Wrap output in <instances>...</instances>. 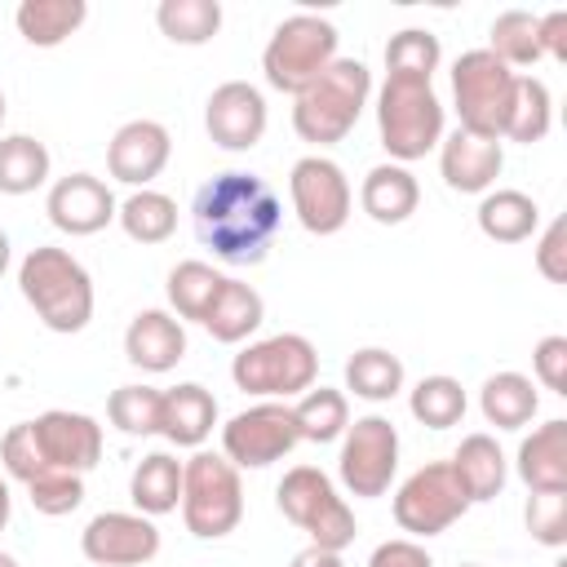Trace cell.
I'll list each match as a JSON object with an SVG mask.
<instances>
[{
  "instance_id": "6da1fadb",
  "label": "cell",
  "mask_w": 567,
  "mask_h": 567,
  "mask_svg": "<svg viewBox=\"0 0 567 567\" xmlns=\"http://www.w3.org/2000/svg\"><path fill=\"white\" fill-rule=\"evenodd\" d=\"M279 195L270 190L266 177L257 173H217L213 182H204L195 190L190 204V221L204 248H213V257L230 261V266H257L279 230Z\"/></svg>"
},
{
  "instance_id": "7a4b0ae2",
  "label": "cell",
  "mask_w": 567,
  "mask_h": 567,
  "mask_svg": "<svg viewBox=\"0 0 567 567\" xmlns=\"http://www.w3.org/2000/svg\"><path fill=\"white\" fill-rule=\"evenodd\" d=\"M18 288L49 332H84L93 319V279L66 248H31L18 266Z\"/></svg>"
},
{
  "instance_id": "3957f363",
  "label": "cell",
  "mask_w": 567,
  "mask_h": 567,
  "mask_svg": "<svg viewBox=\"0 0 567 567\" xmlns=\"http://www.w3.org/2000/svg\"><path fill=\"white\" fill-rule=\"evenodd\" d=\"M372 93V71L359 58H337L315 84L292 97V128L301 142L337 146L363 115Z\"/></svg>"
},
{
  "instance_id": "277c9868",
  "label": "cell",
  "mask_w": 567,
  "mask_h": 567,
  "mask_svg": "<svg viewBox=\"0 0 567 567\" xmlns=\"http://www.w3.org/2000/svg\"><path fill=\"white\" fill-rule=\"evenodd\" d=\"M377 133L394 164H412L443 142V102L430 80L385 75L377 93Z\"/></svg>"
},
{
  "instance_id": "5b68a950",
  "label": "cell",
  "mask_w": 567,
  "mask_h": 567,
  "mask_svg": "<svg viewBox=\"0 0 567 567\" xmlns=\"http://www.w3.org/2000/svg\"><path fill=\"white\" fill-rule=\"evenodd\" d=\"M230 377L257 399H301L319 377V350L301 332H275L244 346L230 363Z\"/></svg>"
},
{
  "instance_id": "8992f818",
  "label": "cell",
  "mask_w": 567,
  "mask_h": 567,
  "mask_svg": "<svg viewBox=\"0 0 567 567\" xmlns=\"http://www.w3.org/2000/svg\"><path fill=\"white\" fill-rule=\"evenodd\" d=\"M275 505L319 549L341 554L354 540V509L319 465H292L275 487Z\"/></svg>"
},
{
  "instance_id": "52a82bcc",
  "label": "cell",
  "mask_w": 567,
  "mask_h": 567,
  "mask_svg": "<svg viewBox=\"0 0 567 567\" xmlns=\"http://www.w3.org/2000/svg\"><path fill=\"white\" fill-rule=\"evenodd\" d=\"M337 27L319 13H292L284 18L266 49H261V71H266V84L279 89V93H301L306 84H315L332 62H337Z\"/></svg>"
},
{
  "instance_id": "ba28073f",
  "label": "cell",
  "mask_w": 567,
  "mask_h": 567,
  "mask_svg": "<svg viewBox=\"0 0 567 567\" xmlns=\"http://www.w3.org/2000/svg\"><path fill=\"white\" fill-rule=\"evenodd\" d=\"M244 518L239 470L221 452H195L182 465V523L199 540H221Z\"/></svg>"
},
{
  "instance_id": "9c48e42d",
  "label": "cell",
  "mask_w": 567,
  "mask_h": 567,
  "mask_svg": "<svg viewBox=\"0 0 567 567\" xmlns=\"http://www.w3.org/2000/svg\"><path fill=\"white\" fill-rule=\"evenodd\" d=\"M514 84H518V75L501 58H492L487 49L461 53L452 62V97H456L461 128L474 137L501 142L505 120H509V102H514Z\"/></svg>"
},
{
  "instance_id": "30bf717a",
  "label": "cell",
  "mask_w": 567,
  "mask_h": 567,
  "mask_svg": "<svg viewBox=\"0 0 567 567\" xmlns=\"http://www.w3.org/2000/svg\"><path fill=\"white\" fill-rule=\"evenodd\" d=\"M470 509V496L452 470V461H430L421 470H412L399 492H394V523L416 540L447 532L461 514Z\"/></svg>"
},
{
  "instance_id": "8fae6325",
  "label": "cell",
  "mask_w": 567,
  "mask_h": 567,
  "mask_svg": "<svg viewBox=\"0 0 567 567\" xmlns=\"http://www.w3.org/2000/svg\"><path fill=\"white\" fill-rule=\"evenodd\" d=\"M399 470V430L390 416H359L354 425H346L341 434V456H337V474L346 483L350 496H385Z\"/></svg>"
},
{
  "instance_id": "7c38bea8",
  "label": "cell",
  "mask_w": 567,
  "mask_h": 567,
  "mask_svg": "<svg viewBox=\"0 0 567 567\" xmlns=\"http://www.w3.org/2000/svg\"><path fill=\"white\" fill-rule=\"evenodd\" d=\"M297 443H301V434H297L292 408L279 399H261L221 425V456L235 470H266V465L284 461Z\"/></svg>"
},
{
  "instance_id": "4fadbf2b",
  "label": "cell",
  "mask_w": 567,
  "mask_h": 567,
  "mask_svg": "<svg viewBox=\"0 0 567 567\" xmlns=\"http://www.w3.org/2000/svg\"><path fill=\"white\" fill-rule=\"evenodd\" d=\"M288 195H292V213L310 235H337L350 221V182L341 173L337 159L328 155H301L288 173Z\"/></svg>"
},
{
  "instance_id": "5bb4252c",
  "label": "cell",
  "mask_w": 567,
  "mask_h": 567,
  "mask_svg": "<svg viewBox=\"0 0 567 567\" xmlns=\"http://www.w3.org/2000/svg\"><path fill=\"white\" fill-rule=\"evenodd\" d=\"M80 549L97 567H142L159 554V527L146 514L106 509L89 518V527L80 532Z\"/></svg>"
},
{
  "instance_id": "9a60e30c",
  "label": "cell",
  "mask_w": 567,
  "mask_h": 567,
  "mask_svg": "<svg viewBox=\"0 0 567 567\" xmlns=\"http://www.w3.org/2000/svg\"><path fill=\"white\" fill-rule=\"evenodd\" d=\"M27 430H31L35 447H40V456L53 470L89 474L102 461V425L89 412L53 408V412H40L35 421H27Z\"/></svg>"
},
{
  "instance_id": "2e32d148",
  "label": "cell",
  "mask_w": 567,
  "mask_h": 567,
  "mask_svg": "<svg viewBox=\"0 0 567 567\" xmlns=\"http://www.w3.org/2000/svg\"><path fill=\"white\" fill-rule=\"evenodd\" d=\"M266 97L248 80H226L208 93L204 128L221 151H252L266 133Z\"/></svg>"
},
{
  "instance_id": "e0dca14e",
  "label": "cell",
  "mask_w": 567,
  "mask_h": 567,
  "mask_svg": "<svg viewBox=\"0 0 567 567\" xmlns=\"http://www.w3.org/2000/svg\"><path fill=\"white\" fill-rule=\"evenodd\" d=\"M44 213L62 235H97L115 221L120 204L111 195V186L93 173H66L49 186L44 195Z\"/></svg>"
},
{
  "instance_id": "ac0fdd59",
  "label": "cell",
  "mask_w": 567,
  "mask_h": 567,
  "mask_svg": "<svg viewBox=\"0 0 567 567\" xmlns=\"http://www.w3.org/2000/svg\"><path fill=\"white\" fill-rule=\"evenodd\" d=\"M168 155H173V137L159 120H128L115 128V137L106 146V168L115 182L146 190V182H155L164 173Z\"/></svg>"
},
{
  "instance_id": "d6986e66",
  "label": "cell",
  "mask_w": 567,
  "mask_h": 567,
  "mask_svg": "<svg viewBox=\"0 0 567 567\" xmlns=\"http://www.w3.org/2000/svg\"><path fill=\"white\" fill-rule=\"evenodd\" d=\"M501 168H505V151L492 137H474V133L456 128L439 142V173L461 195H487L492 182L501 177Z\"/></svg>"
},
{
  "instance_id": "ffe728a7",
  "label": "cell",
  "mask_w": 567,
  "mask_h": 567,
  "mask_svg": "<svg viewBox=\"0 0 567 567\" xmlns=\"http://www.w3.org/2000/svg\"><path fill=\"white\" fill-rule=\"evenodd\" d=\"M124 359L142 372H168L186 359V328L173 310H137L124 328Z\"/></svg>"
},
{
  "instance_id": "44dd1931",
  "label": "cell",
  "mask_w": 567,
  "mask_h": 567,
  "mask_svg": "<svg viewBox=\"0 0 567 567\" xmlns=\"http://www.w3.org/2000/svg\"><path fill=\"white\" fill-rule=\"evenodd\" d=\"M217 425V399L199 381H182L159 399V434L173 447H199Z\"/></svg>"
},
{
  "instance_id": "7402d4cb",
  "label": "cell",
  "mask_w": 567,
  "mask_h": 567,
  "mask_svg": "<svg viewBox=\"0 0 567 567\" xmlns=\"http://www.w3.org/2000/svg\"><path fill=\"white\" fill-rule=\"evenodd\" d=\"M514 470L527 483V492H567V421L554 416V421L536 425L518 443Z\"/></svg>"
},
{
  "instance_id": "603a6c76",
  "label": "cell",
  "mask_w": 567,
  "mask_h": 567,
  "mask_svg": "<svg viewBox=\"0 0 567 567\" xmlns=\"http://www.w3.org/2000/svg\"><path fill=\"white\" fill-rule=\"evenodd\" d=\"M261 319H266V301H261V292H257L252 284L221 279V288H217V297H213V306H208V315H204L199 323L208 328L213 341H221V346H239V341H248V337L261 328Z\"/></svg>"
},
{
  "instance_id": "cb8c5ba5",
  "label": "cell",
  "mask_w": 567,
  "mask_h": 567,
  "mask_svg": "<svg viewBox=\"0 0 567 567\" xmlns=\"http://www.w3.org/2000/svg\"><path fill=\"white\" fill-rule=\"evenodd\" d=\"M359 204H363V213H368L372 221L399 226V221H408V217L416 213L421 186H416V177H412L403 164L390 159V164L368 168V177H363V186H359Z\"/></svg>"
},
{
  "instance_id": "d4e9b609",
  "label": "cell",
  "mask_w": 567,
  "mask_h": 567,
  "mask_svg": "<svg viewBox=\"0 0 567 567\" xmlns=\"http://www.w3.org/2000/svg\"><path fill=\"white\" fill-rule=\"evenodd\" d=\"M452 470H456L470 505L474 501H496L505 492V474H509L505 452L492 434H465L461 447L452 452Z\"/></svg>"
},
{
  "instance_id": "484cf974",
  "label": "cell",
  "mask_w": 567,
  "mask_h": 567,
  "mask_svg": "<svg viewBox=\"0 0 567 567\" xmlns=\"http://www.w3.org/2000/svg\"><path fill=\"white\" fill-rule=\"evenodd\" d=\"M128 501H133L137 514H146V518L173 514V509L182 505V461H177L173 452H146V456L133 465Z\"/></svg>"
},
{
  "instance_id": "4316f807",
  "label": "cell",
  "mask_w": 567,
  "mask_h": 567,
  "mask_svg": "<svg viewBox=\"0 0 567 567\" xmlns=\"http://www.w3.org/2000/svg\"><path fill=\"white\" fill-rule=\"evenodd\" d=\"M536 408H540V394L523 372H496L478 390V412L496 430H523L536 416Z\"/></svg>"
},
{
  "instance_id": "83f0119b",
  "label": "cell",
  "mask_w": 567,
  "mask_h": 567,
  "mask_svg": "<svg viewBox=\"0 0 567 567\" xmlns=\"http://www.w3.org/2000/svg\"><path fill=\"white\" fill-rule=\"evenodd\" d=\"M89 18V4L84 0H22L13 9V22L22 31L27 44L35 49H53L62 44L66 35H75Z\"/></svg>"
},
{
  "instance_id": "f1b7e54d",
  "label": "cell",
  "mask_w": 567,
  "mask_h": 567,
  "mask_svg": "<svg viewBox=\"0 0 567 567\" xmlns=\"http://www.w3.org/2000/svg\"><path fill=\"white\" fill-rule=\"evenodd\" d=\"M540 226V208L523 190H487L478 204V230L496 244H523Z\"/></svg>"
},
{
  "instance_id": "f546056e",
  "label": "cell",
  "mask_w": 567,
  "mask_h": 567,
  "mask_svg": "<svg viewBox=\"0 0 567 567\" xmlns=\"http://www.w3.org/2000/svg\"><path fill=\"white\" fill-rule=\"evenodd\" d=\"M49 146L31 133L0 137V195H31L49 182Z\"/></svg>"
},
{
  "instance_id": "4dcf8cb0",
  "label": "cell",
  "mask_w": 567,
  "mask_h": 567,
  "mask_svg": "<svg viewBox=\"0 0 567 567\" xmlns=\"http://www.w3.org/2000/svg\"><path fill=\"white\" fill-rule=\"evenodd\" d=\"M346 390H354L368 403H385L403 390V359L385 346H363L346 359Z\"/></svg>"
},
{
  "instance_id": "1f68e13d",
  "label": "cell",
  "mask_w": 567,
  "mask_h": 567,
  "mask_svg": "<svg viewBox=\"0 0 567 567\" xmlns=\"http://www.w3.org/2000/svg\"><path fill=\"white\" fill-rule=\"evenodd\" d=\"M292 421H297V434L306 439V443H332V439H341L346 434V425H350V403H346V394L341 390H332V385H310L297 403H292Z\"/></svg>"
},
{
  "instance_id": "d6a6232c",
  "label": "cell",
  "mask_w": 567,
  "mask_h": 567,
  "mask_svg": "<svg viewBox=\"0 0 567 567\" xmlns=\"http://www.w3.org/2000/svg\"><path fill=\"white\" fill-rule=\"evenodd\" d=\"M120 226L133 244H164L173 230H177V204L164 195V190H133L124 204H120Z\"/></svg>"
},
{
  "instance_id": "836d02e7",
  "label": "cell",
  "mask_w": 567,
  "mask_h": 567,
  "mask_svg": "<svg viewBox=\"0 0 567 567\" xmlns=\"http://www.w3.org/2000/svg\"><path fill=\"white\" fill-rule=\"evenodd\" d=\"M155 22L173 44H208L221 31V4L217 0H159Z\"/></svg>"
},
{
  "instance_id": "e575fe53",
  "label": "cell",
  "mask_w": 567,
  "mask_h": 567,
  "mask_svg": "<svg viewBox=\"0 0 567 567\" xmlns=\"http://www.w3.org/2000/svg\"><path fill=\"white\" fill-rule=\"evenodd\" d=\"M487 35H492L487 53L501 58L509 71H514V66H532V62L545 58V53H540V18L527 13V9H505V13L492 22Z\"/></svg>"
},
{
  "instance_id": "d590c367",
  "label": "cell",
  "mask_w": 567,
  "mask_h": 567,
  "mask_svg": "<svg viewBox=\"0 0 567 567\" xmlns=\"http://www.w3.org/2000/svg\"><path fill=\"white\" fill-rule=\"evenodd\" d=\"M221 279H226V275H217L208 261H177V266L168 270V284H164L173 315H177V319H195V323H199V319L208 315V306H213V297H217Z\"/></svg>"
},
{
  "instance_id": "8d00e7d4",
  "label": "cell",
  "mask_w": 567,
  "mask_h": 567,
  "mask_svg": "<svg viewBox=\"0 0 567 567\" xmlns=\"http://www.w3.org/2000/svg\"><path fill=\"white\" fill-rule=\"evenodd\" d=\"M549 120H554V102H549L545 80H536V75H518V84H514V102H509V120H505V133H501V137L532 146V142H540V137L549 133Z\"/></svg>"
},
{
  "instance_id": "74e56055",
  "label": "cell",
  "mask_w": 567,
  "mask_h": 567,
  "mask_svg": "<svg viewBox=\"0 0 567 567\" xmlns=\"http://www.w3.org/2000/svg\"><path fill=\"white\" fill-rule=\"evenodd\" d=\"M408 408H412V416H416L421 425H430V430H452V425L465 416V390H461L456 377L434 372V377H421V381H416V390L408 394Z\"/></svg>"
},
{
  "instance_id": "f35d334b",
  "label": "cell",
  "mask_w": 567,
  "mask_h": 567,
  "mask_svg": "<svg viewBox=\"0 0 567 567\" xmlns=\"http://www.w3.org/2000/svg\"><path fill=\"white\" fill-rule=\"evenodd\" d=\"M443 62V49H439V35L425 31V27H403L390 35L385 44V75H416V80H434Z\"/></svg>"
},
{
  "instance_id": "ab89813d",
  "label": "cell",
  "mask_w": 567,
  "mask_h": 567,
  "mask_svg": "<svg viewBox=\"0 0 567 567\" xmlns=\"http://www.w3.org/2000/svg\"><path fill=\"white\" fill-rule=\"evenodd\" d=\"M159 399H164V390H155V385H120L106 399V416L115 430L146 439V434H159Z\"/></svg>"
},
{
  "instance_id": "60d3db41",
  "label": "cell",
  "mask_w": 567,
  "mask_h": 567,
  "mask_svg": "<svg viewBox=\"0 0 567 567\" xmlns=\"http://www.w3.org/2000/svg\"><path fill=\"white\" fill-rule=\"evenodd\" d=\"M523 518L536 545H549V549L567 545V492H532Z\"/></svg>"
},
{
  "instance_id": "b9f144b4",
  "label": "cell",
  "mask_w": 567,
  "mask_h": 567,
  "mask_svg": "<svg viewBox=\"0 0 567 567\" xmlns=\"http://www.w3.org/2000/svg\"><path fill=\"white\" fill-rule=\"evenodd\" d=\"M27 496H31V505H35L40 514L62 518V514L80 509V501H84V474L49 470V474H40L35 483H27Z\"/></svg>"
},
{
  "instance_id": "7bdbcfd3",
  "label": "cell",
  "mask_w": 567,
  "mask_h": 567,
  "mask_svg": "<svg viewBox=\"0 0 567 567\" xmlns=\"http://www.w3.org/2000/svg\"><path fill=\"white\" fill-rule=\"evenodd\" d=\"M0 465H4V470H9V478H18L22 487L53 470V465L40 456V447H35V439H31V430H27V421H22V425H13V430L0 439Z\"/></svg>"
},
{
  "instance_id": "ee69618b",
  "label": "cell",
  "mask_w": 567,
  "mask_h": 567,
  "mask_svg": "<svg viewBox=\"0 0 567 567\" xmlns=\"http://www.w3.org/2000/svg\"><path fill=\"white\" fill-rule=\"evenodd\" d=\"M532 368H536V381L554 394H567V337H540L536 350H532Z\"/></svg>"
},
{
  "instance_id": "f6af8a7d",
  "label": "cell",
  "mask_w": 567,
  "mask_h": 567,
  "mask_svg": "<svg viewBox=\"0 0 567 567\" xmlns=\"http://www.w3.org/2000/svg\"><path fill=\"white\" fill-rule=\"evenodd\" d=\"M536 270L549 284H567V221L554 217L536 239Z\"/></svg>"
},
{
  "instance_id": "bcb514c9",
  "label": "cell",
  "mask_w": 567,
  "mask_h": 567,
  "mask_svg": "<svg viewBox=\"0 0 567 567\" xmlns=\"http://www.w3.org/2000/svg\"><path fill=\"white\" fill-rule=\"evenodd\" d=\"M368 567H434V558L425 554V545H416L412 536L399 540H381L368 558Z\"/></svg>"
},
{
  "instance_id": "7dc6e473",
  "label": "cell",
  "mask_w": 567,
  "mask_h": 567,
  "mask_svg": "<svg viewBox=\"0 0 567 567\" xmlns=\"http://www.w3.org/2000/svg\"><path fill=\"white\" fill-rule=\"evenodd\" d=\"M540 53L567 62V9H549L540 18Z\"/></svg>"
},
{
  "instance_id": "c3c4849f",
  "label": "cell",
  "mask_w": 567,
  "mask_h": 567,
  "mask_svg": "<svg viewBox=\"0 0 567 567\" xmlns=\"http://www.w3.org/2000/svg\"><path fill=\"white\" fill-rule=\"evenodd\" d=\"M288 567H346V563H341V554H332V549L306 545L301 554H292V563H288Z\"/></svg>"
},
{
  "instance_id": "681fc988",
  "label": "cell",
  "mask_w": 567,
  "mask_h": 567,
  "mask_svg": "<svg viewBox=\"0 0 567 567\" xmlns=\"http://www.w3.org/2000/svg\"><path fill=\"white\" fill-rule=\"evenodd\" d=\"M9 514H13V496H9V483L0 478V532H4V523H9Z\"/></svg>"
},
{
  "instance_id": "f907efd6",
  "label": "cell",
  "mask_w": 567,
  "mask_h": 567,
  "mask_svg": "<svg viewBox=\"0 0 567 567\" xmlns=\"http://www.w3.org/2000/svg\"><path fill=\"white\" fill-rule=\"evenodd\" d=\"M9 257H13V252H9V235H4V230H0V275H4V270H9Z\"/></svg>"
},
{
  "instance_id": "816d5d0a",
  "label": "cell",
  "mask_w": 567,
  "mask_h": 567,
  "mask_svg": "<svg viewBox=\"0 0 567 567\" xmlns=\"http://www.w3.org/2000/svg\"><path fill=\"white\" fill-rule=\"evenodd\" d=\"M0 567H18V558H13V554H4V549H0Z\"/></svg>"
},
{
  "instance_id": "f5cc1de1",
  "label": "cell",
  "mask_w": 567,
  "mask_h": 567,
  "mask_svg": "<svg viewBox=\"0 0 567 567\" xmlns=\"http://www.w3.org/2000/svg\"><path fill=\"white\" fill-rule=\"evenodd\" d=\"M4 111H9V106H4V93H0V124H4Z\"/></svg>"
},
{
  "instance_id": "db71d44e",
  "label": "cell",
  "mask_w": 567,
  "mask_h": 567,
  "mask_svg": "<svg viewBox=\"0 0 567 567\" xmlns=\"http://www.w3.org/2000/svg\"><path fill=\"white\" fill-rule=\"evenodd\" d=\"M461 567H478V563H461Z\"/></svg>"
}]
</instances>
